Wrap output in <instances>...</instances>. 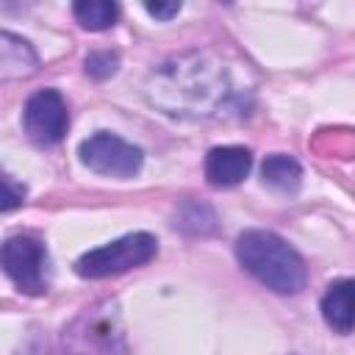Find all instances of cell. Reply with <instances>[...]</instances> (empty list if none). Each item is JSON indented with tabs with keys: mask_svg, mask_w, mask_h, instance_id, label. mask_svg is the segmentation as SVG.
Wrapping results in <instances>:
<instances>
[{
	"mask_svg": "<svg viewBox=\"0 0 355 355\" xmlns=\"http://www.w3.org/2000/svg\"><path fill=\"white\" fill-rule=\"evenodd\" d=\"M61 355H128L125 330L111 302L80 311L61 336Z\"/></svg>",
	"mask_w": 355,
	"mask_h": 355,
	"instance_id": "3",
	"label": "cell"
},
{
	"mask_svg": "<svg viewBox=\"0 0 355 355\" xmlns=\"http://www.w3.org/2000/svg\"><path fill=\"white\" fill-rule=\"evenodd\" d=\"M250 169H252V153L247 147L227 144V147H214L205 155V178L211 186L219 189L241 183L250 175Z\"/></svg>",
	"mask_w": 355,
	"mask_h": 355,
	"instance_id": "8",
	"label": "cell"
},
{
	"mask_svg": "<svg viewBox=\"0 0 355 355\" xmlns=\"http://www.w3.org/2000/svg\"><path fill=\"white\" fill-rule=\"evenodd\" d=\"M78 155L83 166L105 178H133L144 164V153L136 144L108 130H97L89 139H83Z\"/></svg>",
	"mask_w": 355,
	"mask_h": 355,
	"instance_id": "6",
	"label": "cell"
},
{
	"mask_svg": "<svg viewBox=\"0 0 355 355\" xmlns=\"http://www.w3.org/2000/svg\"><path fill=\"white\" fill-rule=\"evenodd\" d=\"M239 263L266 288L277 294H300L308 272L300 252L272 230H244L236 239Z\"/></svg>",
	"mask_w": 355,
	"mask_h": 355,
	"instance_id": "2",
	"label": "cell"
},
{
	"mask_svg": "<svg viewBox=\"0 0 355 355\" xmlns=\"http://www.w3.org/2000/svg\"><path fill=\"white\" fill-rule=\"evenodd\" d=\"M322 319L324 324L338 333V336H347L355 330V280L352 277H341V280H333L327 286V291L322 294Z\"/></svg>",
	"mask_w": 355,
	"mask_h": 355,
	"instance_id": "9",
	"label": "cell"
},
{
	"mask_svg": "<svg viewBox=\"0 0 355 355\" xmlns=\"http://www.w3.org/2000/svg\"><path fill=\"white\" fill-rule=\"evenodd\" d=\"M14 355H50V352H47V336L39 333V330H33V333L17 347Z\"/></svg>",
	"mask_w": 355,
	"mask_h": 355,
	"instance_id": "16",
	"label": "cell"
},
{
	"mask_svg": "<svg viewBox=\"0 0 355 355\" xmlns=\"http://www.w3.org/2000/svg\"><path fill=\"white\" fill-rule=\"evenodd\" d=\"M261 178L269 189L280 191V194H294L302 183V166L297 158L286 155V153H275L266 155L261 164Z\"/></svg>",
	"mask_w": 355,
	"mask_h": 355,
	"instance_id": "11",
	"label": "cell"
},
{
	"mask_svg": "<svg viewBox=\"0 0 355 355\" xmlns=\"http://www.w3.org/2000/svg\"><path fill=\"white\" fill-rule=\"evenodd\" d=\"M39 67V58L22 36H14L11 31L0 33V78L14 80V78H28Z\"/></svg>",
	"mask_w": 355,
	"mask_h": 355,
	"instance_id": "10",
	"label": "cell"
},
{
	"mask_svg": "<svg viewBox=\"0 0 355 355\" xmlns=\"http://www.w3.org/2000/svg\"><path fill=\"white\" fill-rule=\"evenodd\" d=\"M144 8H147V14L155 17V19H172V17H178L180 3H147Z\"/></svg>",
	"mask_w": 355,
	"mask_h": 355,
	"instance_id": "17",
	"label": "cell"
},
{
	"mask_svg": "<svg viewBox=\"0 0 355 355\" xmlns=\"http://www.w3.org/2000/svg\"><path fill=\"white\" fill-rule=\"evenodd\" d=\"M233 97L225 67L208 53L172 58L147 83V100L172 116H219Z\"/></svg>",
	"mask_w": 355,
	"mask_h": 355,
	"instance_id": "1",
	"label": "cell"
},
{
	"mask_svg": "<svg viewBox=\"0 0 355 355\" xmlns=\"http://www.w3.org/2000/svg\"><path fill=\"white\" fill-rule=\"evenodd\" d=\"M22 125L31 141L42 147L58 144L69 128V111H67V100L61 97V92L39 89L36 94H31L22 111Z\"/></svg>",
	"mask_w": 355,
	"mask_h": 355,
	"instance_id": "7",
	"label": "cell"
},
{
	"mask_svg": "<svg viewBox=\"0 0 355 355\" xmlns=\"http://www.w3.org/2000/svg\"><path fill=\"white\" fill-rule=\"evenodd\" d=\"M3 272L22 294H44L50 286V255L47 247L33 236H11L0 252Z\"/></svg>",
	"mask_w": 355,
	"mask_h": 355,
	"instance_id": "5",
	"label": "cell"
},
{
	"mask_svg": "<svg viewBox=\"0 0 355 355\" xmlns=\"http://www.w3.org/2000/svg\"><path fill=\"white\" fill-rule=\"evenodd\" d=\"M119 67V55L111 53V50H97V53H89L86 55V75L94 78V80H105L116 72Z\"/></svg>",
	"mask_w": 355,
	"mask_h": 355,
	"instance_id": "14",
	"label": "cell"
},
{
	"mask_svg": "<svg viewBox=\"0 0 355 355\" xmlns=\"http://www.w3.org/2000/svg\"><path fill=\"white\" fill-rule=\"evenodd\" d=\"M155 252H158V241L153 233H128L97 250L83 252L75 261V272L86 280H103V277L122 275L128 269L150 263Z\"/></svg>",
	"mask_w": 355,
	"mask_h": 355,
	"instance_id": "4",
	"label": "cell"
},
{
	"mask_svg": "<svg viewBox=\"0 0 355 355\" xmlns=\"http://www.w3.org/2000/svg\"><path fill=\"white\" fill-rule=\"evenodd\" d=\"M22 200H25V186L22 183H14L11 175H3V202H0V208L3 211H11Z\"/></svg>",
	"mask_w": 355,
	"mask_h": 355,
	"instance_id": "15",
	"label": "cell"
},
{
	"mask_svg": "<svg viewBox=\"0 0 355 355\" xmlns=\"http://www.w3.org/2000/svg\"><path fill=\"white\" fill-rule=\"evenodd\" d=\"M202 216H214V211L208 208V205H197V202H186L180 211H178V216H175V227H180L183 233H200V236H205V233H214L208 225H202Z\"/></svg>",
	"mask_w": 355,
	"mask_h": 355,
	"instance_id": "13",
	"label": "cell"
},
{
	"mask_svg": "<svg viewBox=\"0 0 355 355\" xmlns=\"http://www.w3.org/2000/svg\"><path fill=\"white\" fill-rule=\"evenodd\" d=\"M72 14L86 31H108L119 19V6L108 0H80L72 6Z\"/></svg>",
	"mask_w": 355,
	"mask_h": 355,
	"instance_id": "12",
	"label": "cell"
}]
</instances>
